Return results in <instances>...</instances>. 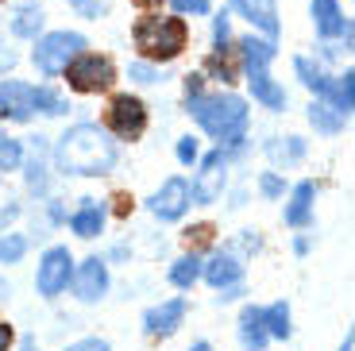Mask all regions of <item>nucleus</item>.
Here are the masks:
<instances>
[{"mask_svg":"<svg viewBox=\"0 0 355 351\" xmlns=\"http://www.w3.org/2000/svg\"><path fill=\"white\" fill-rule=\"evenodd\" d=\"M46 31V4L43 0H16L8 8V35L16 43H31Z\"/></svg>","mask_w":355,"mask_h":351,"instance_id":"obj_22","label":"nucleus"},{"mask_svg":"<svg viewBox=\"0 0 355 351\" xmlns=\"http://www.w3.org/2000/svg\"><path fill=\"white\" fill-rule=\"evenodd\" d=\"M189 197H193V209H216V205L224 201V194H228L232 178H236V162L228 158V151L224 147H209L201 151V158H197V166L189 170Z\"/></svg>","mask_w":355,"mask_h":351,"instance_id":"obj_7","label":"nucleus"},{"mask_svg":"<svg viewBox=\"0 0 355 351\" xmlns=\"http://www.w3.org/2000/svg\"><path fill=\"white\" fill-rule=\"evenodd\" d=\"M317 201H320V182L317 178H290V189L278 205H282V224L290 232L317 228Z\"/></svg>","mask_w":355,"mask_h":351,"instance_id":"obj_14","label":"nucleus"},{"mask_svg":"<svg viewBox=\"0 0 355 351\" xmlns=\"http://www.w3.org/2000/svg\"><path fill=\"white\" fill-rule=\"evenodd\" d=\"M248 282V263L232 247L216 243L213 251H205L201 259V286H209L213 293L232 290V286H243Z\"/></svg>","mask_w":355,"mask_h":351,"instance_id":"obj_17","label":"nucleus"},{"mask_svg":"<svg viewBox=\"0 0 355 351\" xmlns=\"http://www.w3.org/2000/svg\"><path fill=\"white\" fill-rule=\"evenodd\" d=\"M224 247H232L243 263H251V259H259V255L266 251V236H263V228H255V224H243V228H236L228 239H224Z\"/></svg>","mask_w":355,"mask_h":351,"instance_id":"obj_34","label":"nucleus"},{"mask_svg":"<svg viewBox=\"0 0 355 351\" xmlns=\"http://www.w3.org/2000/svg\"><path fill=\"white\" fill-rule=\"evenodd\" d=\"M186 351H216V348H213V340H205V336H201V340H189Z\"/></svg>","mask_w":355,"mask_h":351,"instance_id":"obj_54","label":"nucleus"},{"mask_svg":"<svg viewBox=\"0 0 355 351\" xmlns=\"http://www.w3.org/2000/svg\"><path fill=\"white\" fill-rule=\"evenodd\" d=\"M31 239H27L24 228H0V271H12V266L27 263L31 255Z\"/></svg>","mask_w":355,"mask_h":351,"instance_id":"obj_32","label":"nucleus"},{"mask_svg":"<svg viewBox=\"0 0 355 351\" xmlns=\"http://www.w3.org/2000/svg\"><path fill=\"white\" fill-rule=\"evenodd\" d=\"M120 78H128V85H135V89H159V85H166V66H159V62H147V58H132L120 70Z\"/></svg>","mask_w":355,"mask_h":351,"instance_id":"obj_33","label":"nucleus"},{"mask_svg":"<svg viewBox=\"0 0 355 351\" xmlns=\"http://www.w3.org/2000/svg\"><path fill=\"white\" fill-rule=\"evenodd\" d=\"M73 8V16L89 19V24H97V19H105L108 12H112V0H66Z\"/></svg>","mask_w":355,"mask_h":351,"instance_id":"obj_43","label":"nucleus"},{"mask_svg":"<svg viewBox=\"0 0 355 351\" xmlns=\"http://www.w3.org/2000/svg\"><path fill=\"white\" fill-rule=\"evenodd\" d=\"M305 123H309L313 139H340V135L347 132L352 116H344V112H336L332 105H324V101L309 97V105H305Z\"/></svg>","mask_w":355,"mask_h":351,"instance_id":"obj_25","label":"nucleus"},{"mask_svg":"<svg viewBox=\"0 0 355 351\" xmlns=\"http://www.w3.org/2000/svg\"><path fill=\"white\" fill-rule=\"evenodd\" d=\"M16 340H19L16 325H12L4 313H0V351H16Z\"/></svg>","mask_w":355,"mask_h":351,"instance_id":"obj_50","label":"nucleus"},{"mask_svg":"<svg viewBox=\"0 0 355 351\" xmlns=\"http://www.w3.org/2000/svg\"><path fill=\"white\" fill-rule=\"evenodd\" d=\"M31 205L39 209V216H43V224H46L51 232H58V228L66 224V212H70V205H66V197L58 194V189H54L51 197H43V201H31Z\"/></svg>","mask_w":355,"mask_h":351,"instance_id":"obj_39","label":"nucleus"},{"mask_svg":"<svg viewBox=\"0 0 355 351\" xmlns=\"http://www.w3.org/2000/svg\"><path fill=\"white\" fill-rule=\"evenodd\" d=\"M309 24L317 43H344L355 51V24L340 0H309Z\"/></svg>","mask_w":355,"mask_h":351,"instance_id":"obj_15","label":"nucleus"},{"mask_svg":"<svg viewBox=\"0 0 355 351\" xmlns=\"http://www.w3.org/2000/svg\"><path fill=\"white\" fill-rule=\"evenodd\" d=\"M101 255H105L108 266H132L135 247H132V239H116V243H108V251H101Z\"/></svg>","mask_w":355,"mask_h":351,"instance_id":"obj_46","label":"nucleus"},{"mask_svg":"<svg viewBox=\"0 0 355 351\" xmlns=\"http://www.w3.org/2000/svg\"><path fill=\"white\" fill-rule=\"evenodd\" d=\"M243 298H248V282H243V286H232V290L213 293V305H216V309H224V305H240Z\"/></svg>","mask_w":355,"mask_h":351,"instance_id":"obj_49","label":"nucleus"},{"mask_svg":"<svg viewBox=\"0 0 355 351\" xmlns=\"http://www.w3.org/2000/svg\"><path fill=\"white\" fill-rule=\"evenodd\" d=\"M4 301H12V282H8V274L0 271V305H4Z\"/></svg>","mask_w":355,"mask_h":351,"instance_id":"obj_53","label":"nucleus"},{"mask_svg":"<svg viewBox=\"0 0 355 351\" xmlns=\"http://www.w3.org/2000/svg\"><path fill=\"white\" fill-rule=\"evenodd\" d=\"M313 247H317V236H313V228L290 232V255H293V259H309Z\"/></svg>","mask_w":355,"mask_h":351,"instance_id":"obj_47","label":"nucleus"},{"mask_svg":"<svg viewBox=\"0 0 355 351\" xmlns=\"http://www.w3.org/2000/svg\"><path fill=\"white\" fill-rule=\"evenodd\" d=\"M27 212V197H0V228H19Z\"/></svg>","mask_w":355,"mask_h":351,"instance_id":"obj_42","label":"nucleus"},{"mask_svg":"<svg viewBox=\"0 0 355 351\" xmlns=\"http://www.w3.org/2000/svg\"><path fill=\"white\" fill-rule=\"evenodd\" d=\"M182 112L193 132L213 147H236L251 139V101L240 89L209 85L201 70L182 74Z\"/></svg>","mask_w":355,"mask_h":351,"instance_id":"obj_1","label":"nucleus"},{"mask_svg":"<svg viewBox=\"0 0 355 351\" xmlns=\"http://www.w3.org/2000/svg\"><path fill=\"white\" fill-rule=\"evenodd\" d=\"M324 105H332L336 112L352 116L355 112V70L344 66V70H332V81H329V93H324Z\"/></svg>","mask_w":355,"mask_h":351,"instance_id":"obj_30","label":"nucleus"},{"mask_svg":"<svg viewBox=\"0 0 355 351\" xmlns=\"http://www.w3.org/2000/svg\"><path fill=\"white\" fill-rule=\"evenodd\" d=\"M251 205V182H236L232 178L228 194H224V212H243Z\"/></svg>","mask_w":355,"mask_h":351,"instance_id":"obj_44","label":"nucleus"},{"mask_svg":"<svg viewBox=\"0 0 355 351\" xmlns=\"http://www.w3.org/2000/svg\"><path fill=\"white\" fill-rule=\"evenodd\" d=\"M290 74H293V81L309 93V97H324L329 93V81H332V70L324 66V62H317L313 54H293L290 58Z\"/></svg>","mask_w":355,"mask_h":351,"instance_id":"obj_26","label":"nucleus"},{"mask_svg":"<svg viewBox=\"0 0 355 351\" xmlns=\"http://www.w3.org/2000/svg\"><path fill=\"white\" fill-rule=\"evenodd\" d=\"M108 201V216L120 220V224H128V220L135 216V209H139V197L132 194V189H116V194L105 197Z\"/></svg>","mask_w":355,"mask_h":351,"instance_id":"obj_40","label":"nucleus"},{"mask_svg":"<svg viewBox=\"0 0 355 351\" xmlns=\"http://www.w3.org/2000/svg\"><path fill=\"white\" fill-rule=\"evenodd\" d=\"M24 139L19 135H12L8 128H0V178H12L19 170V162H24Z\"/></svg>","mask_w":355,"mask_h":351,"instance_id":"obj_36","label":"nucleus"},{"mask_svg":"<svg viewBox=\"0 0 355 351\" xmlns=\"http://www.w3.org/2000/svg\"><path fill=\"white\" fill-rule=\"evenodd\" d=\"M58 351H116V348H112V340H108V336L85 332V336H78V340L62 343V348H58Z\"/></svg>","mask_w":355,"mask_h":351,"instance_id":"obj_45","label":"nucleus"},{"mask_svg":"<svg viewBox=\"0 0 355 351\" xmlns=\"http://www.w3.org/2000/svg\"><path fill=\"white\" fill-rule=\"evenodd\" d=\"M73 112L70 93L58 81H35V120H58L66 123Z\"/></svg>","mask_w":355,"mask_h":351,"instance_id":"obj_28","label":"nucleus"},{"mask_svg":"<svg viewBox=\"0 0 355 351\" xmlns=\"http://www.w3.org/2000/svg\"><path fill=\"white\" fill-rule=\"evenodd\" d=\"M128 39H132V51L135 58H147V62H159V66H174L182 54L189 51V19L174 16V12H139L128 27Z\"/></svg>","mask_w":355,"mask_h":351,"instance_id":"obj_3","label":"nucleus"},{"mask_svg":"<svg viewBox=\"0 0 355 351\" xmlns=\"http://www.w3.org/2000/svg\"><path fill=\"white\" fill-rule=\"evenodd\" d=\"M178 228H182V247H186V251L205 255L220 243V228H216L213 220H182Z\"/></svg>","mask_w":355,"mask_h":351,"instance_id":"obj_31","label":"nucleus"},{"mask_svg":"<svg viewBox=\"0 0 355 351\" xmlns=\"http://www.w3.org/2000/svg\"><path fill=\"white\" fill-rule=\"evenodd\" d=\"M16 178H19V185H24L27 201H43V197L54 194V185H58V174H54L46 151H27L19 170H16Z\"/></svg>","mask_w":355,"mask_h":351,"instance_id":"obj_20","label":"nucleus"},{"mask_svg":"<svg viewBox=\"0 0 355 351\" xmlns=\"http://www.w3.org/2000/svg\"><path fill=\"white\" fill-rule=\"evenodd\" d=\"M0 123L4 128H31L35 123V81L31 78H0Z\"/></svg>","mask_w":355,"mask_h":351,"instance_id":"obj_13","label":"nucleus"},{"mask_svg":"<svg viewBox=\"0 0 355 351\" xmlns=\"http://www.w3.org/2000/svg\"><path fill=\"white\" fill-rule=\"evenodd\" d=\"M205 19H209V46H232L236 43V27H232L228 8H213Z\"/></svg>","mask_w":355,"mask_h":351,"instance_id":"obj_38","label":"nucleus"},{"mask_svg":"<svg viewBox=\"0 0 355 351\" xmlns=\"http://www.w3.org/2000/svg\"><path fill=\"white\" fill-rule=\"evenodd\" d=\"M58 81H66V93H73V97H108L120 85V66H116L112 54L85 46L66 62Z\"/></svg>","mask_w":355,"mask_h":351,"instance_id":"obj_5","label":"nucleus"},{"mask_svg":"<svg viewBox=\"0 0 355 351\" xmlns=\"http://www.w3.org/2000/svg\"><path fill=\"white\" fill-rule=\"evenodd\" d=\"M255 151L263 155L266 166L290 174V170H302L305 162H309V151L313 147H309V135H302V132H270Z\"/></svg>","mask_w":355,"mask_h":351,"instance_id":"obj_16","label":"nucleus"},{"mask_svg":"<svg viewBox=\"0 0 355 351\" xmlns=\"http://www.w3.org/2000/svg\"><path fill=\"white\" fill-rule=\"evenodd\" d=\"M263 320H266V336H270V343H290L293 340V305H290V298L266 301Z\"/></svg>","mask_w":355,"mask_h":351,"instance_id":"obj_29","label":"nucleus"},{"mask_svg":"<svg viewBox=\"0 0 355 351\" xmlns=\"http://www.w3.org/2000/svg\"><path fill=\"white\" fill-rule=\"evenodd\" d=\"M243 81V97L251 101L255 108H263L266 116H286L290 112V89L275 78V70H243L240 74Z\"/></svg>","mask_w":355,"mask_h":351,"instance_id":"obj_18","label":"nucleus"},{"mask_svg":"<svg viewBox=\"0 0 355 351\" xmlns=\"http://www.w3.org/2000/svg\"><path fill=\"white\" fill-rule=\"evenodd\" d=\"M162 8H166V12H174V16H182V19H189V24H193V19H205V16H209V12L216 8V4H213V0H166Z\"/></svg>","mask_w":355,"mask_h":351,"instance_id":"obj_41","label":"nucleus"},{"mask_svg":"<svg viewBox=\"0 0 355 351\" xmlns=\"http://www.w3.org/2000/svg\"><path fill=\"white\" fill-rule=\"evenodd\" d=\"M205 147H209V143H205L197 132H182V135H174V162H178L182 170H193Z\"/></svg>","mask_w":355,"mask_h":351,"instance_id":"obj_37","label":"nucleus"},{"mask_svg":"<svg viewBox=\"0 0 355 351\" xmlns=\"http://www.w3.org/2000/svg\"><path fill=\"white\" fill-rule=\"evenodd\" d=\"M124 147L101 128V120H66V128L51 139V166L58 178L97 182L120 170Z\"/></svg>","mask_w":355,"mask_h":351,"instance_id":"obj_2","label":"nucleus"},{"mask_svg":"<svg viewBox=\"0 0 355 351\" xmlns=\"http://www.w3.org/2000/svg\"><path fill=\"white\" fill-rule=\"evenodd\" d=\"M236 58H240V74L243 70H275L278 39H266L259 31H243V35H236Z\"/></svg>","mask_w":355,"mask_h":351,"instance_id":"obj_24","label":"nucleus"},{"mask_svg":"<svg viewBox=\"0 0 355 351\" xmlns=\"http://www.w3.org/2000/svg\"><path fill=\"white\" fill-rule=\"evenodd\" d=\"M85 46H93V43H89V35L78 31V27H46L39 39H31L27 62H31L35 78L58 81L62 70H66V62H70L78 51H85Z\"/></svg>","mask_w":355,"mask_h":351,"instance_id":"obj_6","label":"nucleus"},{"mask_svg":"<svg viewBox=\"0 0 355 351\" xmlns=\"http://www.w3.org/2000/svg\"><path fill=\"white\" fill-rule=\"evenodd\" d=\"M16 351H43V343H39L35 332H24V336L16 340Z\"/></svg>","mask_w":355,"mask_h":351,"instance_id":"obj_51","label":"nucleus"},{"mask_svg":"<svg viewBox=\"0 0 355 351\" xmlns=\"http://www.w3.org/2000/svg\"><path fill=\"white\" fill-rule=\"evenodd\" d=\"M19 62H24V54H19L12 43H4V39H0V78H8V74H16V66H19Z\"/></svg>","mask_w":355,"mask_h":351,"instance_id":"obj_48","label":"nucleus"},{"mask_svg":"<svg viewBox=\"0 0 355 351\" xmlns=\"http://www.w3.org/2000/svg\"><path fill=\"white\" fill-rule=\"evenodd\" d=\"M0 19H4V12H0Z\"/></svg>","mask_w":355,"mask_h":351,"instance_id":"obj_56","label":"nucleus"},{"mask_svg":"<svg viewBox=\"0 0 355 351\" xmlns=\"http://www.w3.org/2000/svg\"><path fill=\"white\" fill-rule=\"evenodd\" d=\"M139 205H143V212H147L155 224H162V228H178V224L189 220V212H193L189 178L186 174H166Z\"/></svg>","mask_w":355,"mask_h":351,"instance_id":"obj_9","label":"nucleus"},{"mask_svg":"<svg viewBox=\"0 0 355 351\" xmlns=\"http://www.w3.org/2000/svg\"><path fill=\"white\" fill-rule=\"evenodd\" d=\"M201 78L209 85H220V89H236L240 85V58H236V43L232 46H209V54L201 58Z\"/></svg>","mask_w":355,"mask_h":351,"instance_id":"obj_23","label":"nucleus"},{"mask_svg":"<svg viewBox=\"0 0 355 351\" xmlns=\"http://www.w3.org/2000/svg\"><path fill=\"white\" fill-rule=\"evenodd\" d=\"M108 224H112V216H108V201L97 197V194H85V197H73L62 228L70 232L73 239H81V243H97V239L108 236Z\"/></svg>","mask_w":355,"mask_h":351,"instance_id":"obj_12","label":"nucleus"},{"mask_svg":"<svg viewBox=\"0 0 355 351\" xmlns=\"http://www.w3.org/2000/svg\"><path fill=\"white\" fill-rule=\"evenodd\" d=\"M336 351H355V336L352 332H344V340H340V348Z\"/></svg>","mask_w":355,"mask_h":351,"instance_id":"obj_55","label":"nucleus"},{"mask_svg":"<svg viewBox=\"0 0 355 351\" xmlns=\"http://www.w3.org/2000/svg\"><path fill=\"white\" fill-rule=\"evenodd\" d=\"M224 8L232 12V19H243L248 31H259V35L282 43V8H278V0H228Z\"/></svg>","mask_w":355,"mask_h":351,"instance_id":"obj_19","label":"nucleus"},{"mask_svg":"<svg viewBox=\"0 0 355 351\" xmlns=\"http://www.w3.org/2000/svg\"><path fill=\"white\" fill-rule=\"evenodd\" d=\"M189 313H193L189 293H170V298H159V301H151V305L143 309L139 332L147 336L151 343H166V340H174V336L186 328Z\"/></svg>","mask_w":355,"mask_h":351,"instance_id":"obj_11","label":"nucleus"},{"mask_svg":"<svg viewBox=\"0 0 355 351\" xmlns=\"http://www.w3.org/2000/svg\"><path fill=\"white\" fill-rule=\"evenodd\" d=\"M73 247L70 243H58V239H46L35 255V274H31V290H35L39 301L54 305L62 301L66 290H70V278H73Z\"/></svg>","mask_w":355,"mask_h":351,"instance_id":"obj_8","label":"nucleus"},{"mask_svg":"<svg viewBox=\"0 0 355 351\" xmlns=\"http://www.w3.org/2000/svg\"><path fill=\"white\" fill-rule=\"evenodd\" d=\"M135 4V12H155V8H162L166 0H132Z\"/></svg>","mask_w":355,"mask_h":351,"instance_id":"obj_52","label":"nucleus"},{"mask_svg":"<svg viewBox=\"0 0 355 351\" xmlns=\"http://www.w3.org/2000/svg\"><path fill=\"white\" fill-rule=\"evenodd\" d=\"M151 123H155L151 105H147L139 93H132V89H112L105 108H101V128H105L120 147L143 143L147 132H151Z\"/></svg>","mask_w":355,"mask_h":351,"instance_id":"obj_4","label":"nucleus"},{"mask_svg":"<svg viewBox=\"0 0 355 351\" xmlns=\"http://www.w3.org/2000/svg\"><path fill=\"white\" fill-rule=\"evenodd\" d=\"M236 343L240 351H270V336H266V320H263V305L251 298L240 301L236 309Z\"/></svg>","mask_w":355,"mask_h":351,"instance_id":"obj_21","label":"nucleus"},{"mask_svg":"<svg viewBox=\"0 0 355 351\" xmlns=\"http://www.w3.org/2000/svg\"><path fill=\"white\" fill-rule=\"evenodd\" d=\"M108 293H112V266L105 263V255L93 251V255L73 259V278H70L66 298H73L85 309H97L108 301Z\"/></svg>","mask_w":355,"mask_h":351,"instance_id":"obj_10","label":"nucleus"},{"mask_svg":"<svg viewBox=\"0 0 355 351\" xmlns=\"http://www.w3.org/2000/svg\"><path fill=\"white\" fill-rule=\"evenodd\" d=\"M201 259L205 255H197V251H182L174 255L166 263V286L174 293H193L197 286H201Z\"/></svg>","mask_w":355,"mask_h":351,"instance_id":"obj_27","label":"nucleus"},{"mask_svg":"<svg viewBox=\"0 0 355 351\" xmlns=\"http://www.w3.org/2000/svg\"><path fill=\"white\" fill-rule=\"evenodd\" d=\"M255 197L259 201H266V205H278L286 197V189H290V174H282V170H275V166H266V170H259L255 174Z\"/></svg>","mask_w":355,"mask_h":351,"instance_id":"obj_35","label":"nucleus"}]
</instances>
